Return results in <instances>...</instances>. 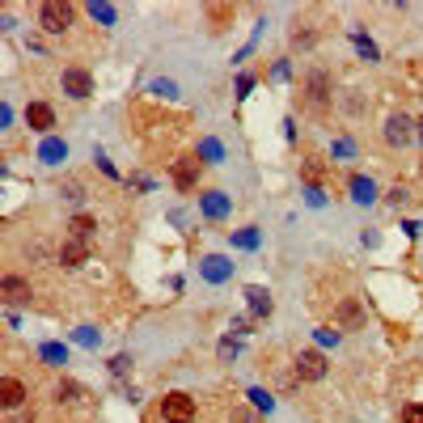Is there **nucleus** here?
I'll list each match as a JSON object with an SVG mask.
<instances>
[{"label": "nucleus", "instance_id": "nucleus-1", "mask_svg": "<svg viewBox=\"0 0 423 423\" xmlns=\"http://www.w3.org/2000/svg\"><path fill=\"white\" fill-rule=\"evenodd\" d=\"M301 93H305V106H309L313 114H326L330 102H335V81H330V72H326V68H309Z\"/></svg>", "mask_w": 423, "mask_h": 423}, {"label": "nucleus", "instance_id": "nucleus-2", "mask_svg": "<svg viewBox=\"0 0 423 423\" xmlns=\"http://www.w3.org/2000/svg\"><path fill=\"white\" fill-rule=\"evenodd\" d=\"M72 17H77V9L64 5V0H47V5H38V26L47 34H64L72 26Z\"/></svg>", "mask_w": 423, "mask_h": 423}, {"label": "nucleus", "instance_id": "nucleus-3", "mask_svg": "<svg viewBox=\"0 0 423 423\" xmlns=\"http://www.w3.org/2000/svg\"><path fill=\"white\" fill-rule=\"evenodd\" d=\"M195 415H199V407H195L191 394L173 389V394L161 398V419H165V423H195Z\"/></svg>", "mask_w": 423, "mask_h": 423}, {"label": "nucleus", "instance_id": "nucleus-4", "mask_svg": "<svg viewBox=\"0 0 423 423\" xmlns=\"http://www.w3.org/2000/svg\"><path fill=\"white\" fill-rule=\"evenodd\" d=\"M292 372H296V381H322V377H326V356L313 352V347H305V352L292 356Z\"/></svg>", "mask_w": 423, "mask_h": 423}, {"label": "nucleus", "instance_id": "nucleus-5", "mask_svg": "<svg viewBox=\"0 0 423 423\" xmlns=\"http://www.w3.org/2000/svg\"><path fill=\"white\" fill-rule=\"evenodd\" d=\"M335 330H364V305L356 301V296H339V305H335Z\"/></svg>", "mask_w": 423, "mask_h": 423}, {"label": "nucleus", "instance_id": "nucleus-6", "mask_svg": "<svg viewBox=\"0 0 423 423\" xmlns=\"http://www.w3.org/2000/svg\"><path fill=\"white\" fill-rule=\"evenodd\" d=\"M199 169H204V161L199 157H178L169 165V178H173V186L178 191H195L199 186Z\"/></svg>", "mask_w": 423, "mask_h": 423}, {"label": "nucleus", "instance_id": "nucleus-7", "mask_svg": "<svg viewBox=\"0 0 423 423\" xmlns=\"http://www.w3.org/2000/svg\"><path fill=\"white\" fill-rule=\"evenodd\" d=\"M60 85H64V93H68V97H77V102H85V97L93 93V77H89L85 68H64Z\"/></svg>", "mask_w": 423, "mask_h": 423}, {"label": "nucleus", "instance_id": "nucleus-8", "mask_svg": "<svg viewBox=\"0 0 423 423\" xmlns=\"http://www.w3.org/2000/svg\"><path fill=\"white\" fill-rule=\"evenodd\" d=\"M26 398H30L26 381L13 377V372H5V381H0V402H5V411H17L21 402H26Z\"/></svg>", "mask_w": 423, "mask_h": 423}, {"label": "nucleus", "instance_id": "nucleus-9", "mask_svg": "<svg viewBox=\"0 0 423 423\" xmlns=\"http://www.w3.org/2000/svg\"><path fill=\"white\" fill-rule=\"evenodd\" d=\"M199 271H204V280H208V284H225V280L233 276V263H229V258H220V254H208L204 263H199Z\"/></svg>", "mask_w": 423, "mask_h": 423}, {"label": "nucleus", "instance_id": "nucleus-10", "mask_svg": "<svg viewBox=\"0 0 423 423\" xmlns=\"http://www.w3.org/2000/svg\"><path fill=\"white\" fill-rule=\"evenodd\" d=\"M60 263H64V267H81V263H89V241L64 237V245H60Z\"/></svg>", "mask_w": 423, "mask_h": 423}, {"label": "nucleus", "instance_id": "nucleus-11", "mask_svg": "<svg viewBox=\"0 0 423 423\" xmlns=\"http://www.w3.org/2000/svg\"><path fill=\"white\" fill-rule=\"evenodd\" d=\"M26 123H30L34 132H51L56 128V110L47 106V102H30L26 106Z\"/></svg>", "mask_w": 423, "mask_h": 423}, {"label": "nucleus", "instance_id": "nucleus-12", "mask_svg": "<svg viewBox=\"0 0 423 423\" xmlns=\"http://www.w3.org/2000/svg\"><path fill=\"white\" fill-rule=\"evenodd\" d=\"M199 208H204L208 220H225L229 216V195L225 191H208L204 199H199Z\"/></svg>", "mask_w": 423, "mask_h": 423}, {"label": "nucleus", "instance_id": "nucleus-13", "mask_svg": "<svg viewBox=\"0 0 423 423\" xmlns=\"http://www.w3.org/2000/svg\"><path fill=\"white\" fill-rule=\"evenodd\" d=\"M0 292H5V301H13V305H26L30 301V284L26 280H21V276H5V280H0Z\"/></svg>", "mask_w": 423, "mask_h": 423}, {"label": "nucleus", "instance_id": "nucleus-14", "mask_svg": "<svg viewBox=\"0 0 423 423\" xmlns=\"http://www.w3.org/2000/svg\"><path fill=\"white\" fill-rule=\"evenodd\" d=\"M411 128H415V123H411L407 114H389V123H385V140H389V144H407V140L415 136Z\"/></svg>", "mask_w": 423, "mask_h": 423}, {"label": "nucleus", "instance_id": "nucleus-15", "mask_svg": "<svg viewBox=\"0 0 423 423\" xmlns=\"http://www.w3.org/2000/svg\"><path fill=\"white\" fill-rule=\"evenodd\" d=\"M347 186H352V199H356V204H372V199H377V182L364 178V173H352V182H347Z\"/></svg>", "mask_w": 423, "mask_h": 423}, {"label": "nucleus", "instance_id": "nucleus-16", "mask_svg": "<svg viewBox=\"0 0 423 423\" xmlns=\"http://www.w3.org/2000/svg\"><path fill=\"white\" fill-rule=\"evenodd\" d=\"M245 301H250V313H258V317H267L271 309H276V301H271V292L267 288H245Z\"/></svg>", "mask_w": 423, "mask_h": 423}, {"label": "nucleus", "instance_id": "nucleus-17", "mask_svg": "<svg viewBox=\"0 0 423 423\" xmlns=\"http://www.w3.org/2000/svg\"><path fill=\"white\" fill-rule=\"evenodd\" d=\"M38 360L51 364V368H60V364H68V347H64V343H43V347H38Z\"/></svg>", "mask_w": 423, "mask_h": 423}, {"label": "nucleus", "instance_id": "nucleus-18", "mask_svg": "<svg viewBox=\"0 0 423 423\" xmlns=\"http://www.w3.org/2000/svg\"><path fill=\"white\" fill-rule=\"evenodd\" d=\"M301 178L309 182V191H317V182L326 178V165H322L317 157H305V161H301Z\"/></svg>", "mask_w": 423, "mask_h": 423}, {"label": "nucleus", "instance_id": "nucleus-19", "mask_svg": "<svg viewBox=\"0 0 423 423\" xmlns=\"http://www.w3.org/2000/svg\"><path fill=\"white\" fill-rule=\"evenodd\" d=\"M93 229H97V220H93V216H72V220H68V233L77 237V241H89V237H93Z\"/></svg>", "mask_w": 423, "mask_h": 423}, {"label": "nucleus", "instance_id": "nucleus-20", "mask_svg": "<svg viewBox=\"0 0 423 423\" xmlns=\"http://www.w3.org/2000/svg\"><path fill=\"white\" fill-rule=\"evenodd\" d=\"M233 17H237V9H233V5H208V21H212V30H225Z\"/></svg>", "mask_w": 423, "mask_h": 423}, {"label": "nucleus", "instance_id": "nucleus-21", "mask_svg": "<svg viewBox=\"0 0 423 423\" xmlns=\"http://www.w3.org/2000/svg\"><path fill=\"white\" fill-rule=\"evenodd\" d=\"M313 38H317L313 21H301V17H296V21H292V43H296V47H313Z\"/></svg>", "mask_w": 423, "mask_h": 423}, {"label": "nucleus", "instance_id": "nucleus-22", "mask_svg": "<svg viewBox=\"0 0 423 423\" xmlns=\"http://www.w3.org/2000/svg\"><path fill=\"white\" fill-rule=\"evenodd\" d=\"M38 157H43L47 165H56L60 157H68V144H64V140H47V144H43V153H38Z\"/></svg>", "mask_w": 423, "mask_h": 423}, {"label": "nucleus", "instance_id": "nucleus-23", "mask_svg": "<svg viewBox=\"0 0 423 423\" xmlns=\"http://www.w3.org/2000/svg\"><path fill=\"white\" fill-rule=\"evenodd\" d=\"M199 157H204V165H216L220 157H225V148H220L216 140H199Z\"/></svg>", "mask_w": 423, "mask_h": 423}, {"label": "nucleus", "instance_id": "nucleus-24", "mask_svg": "<svg viewBox=\"0 0 423 423\" xmlns=\"http://www.w3.org/2000/svg\"><path fill=\"white\" fill-rule=\"evenodd\" d=\"M89 17L102 21V26H114V5H97V0H93V5H89Z\"/></svg>", "mask_w": 423, "mask_h": 423}, {"label": "nucleus", "instance_id": "nucleus-25", "mask_svg": "<svg viewBox=\"0 0 423 423\" xmlns=\"http://www.w3.org/2000/svg\"><path fill=\"white\" fill-rule=\"evenodd\" d=\"M233 245H241V250H258V229H241V233H233Z\"/></svg>", "mask_w": 423, "mask_h": 423}, {"label": "nucleus", "instance_id": "nucleus-26", "mask_svg": "<svg viewBox=\"0 0 423 423\" xmlns=\"http://www.w3.org/2000/svg\"><path fill=\"white\" fill-rule=\"evenodd\" d=\"M250 402L258 411H271V407H276V398H271V389H250Z\"/></svg>", "mask_w": 423, "mask_h": 423}, {"label": "nucleus", "instance_id": "nucleus-27", "mask_svg": "<svg viewBox=\"0 0 423 423\" xmlns=\"http://www.w3.org/2000/svg\"><path fill=\"white\" fill-rule=\"evenodd\" d=\"M110 372H114V377H128V372H132V356H114V360H110Z\"/></svg>", "mask_w": 423, "mask_h": 423}, {"label": "nucleus", "instance_id": "nucleus-28", "mask_svg": "<svg viewBox=\"0 0 423 423\" xmlns=\"http://www.w3.org/2000/svg\"><path fill=\"white\" fill-rule=\"evenodd\" d=\"M402 423H423V402H411V407H402Z\"/></svg>", "mask_w": 423, "mask_h": 423}, {"label": "nucleus", "instance_id": "nucleus-29", "mask_svg": "<svg viewBox=\"0 0 423 423\" xmlns=\"http://www.w3.org/2000/svg\"><path fill=\"white\" fill-rule=\"evenodd\" d=\"M153 93H161V97H178V85H173V81H153Z\"/></svg>", "mask_w": 423, "mask_h": 423}, {"label": "nucleus", "instance_id": "nucleus-30", "mask_svg": "<svg viewBox=\"0 0 423 423\" xmlns=\"http://www.w3.org/2000/svg\"><path fill=\"white\" fill-rule=\"evenodd\" d=\"M356 47H360V56H364V60H377V47H372L364 34H356Z\"/></svg>", "mask_w": 423, "mask_h": 423}, {"label": "nucleus", "instance_id": "nucleus-31", "mask_svg": "<svg viewBox=\"0 0 423 423\" xmlns=\"http://www.w3.org/2000/svg\"><path fill=\"white\" fill-rule=\"evenodd\" d=\"M77 343H81V347H97V330L81 326V330H77Z\"/></svg>", "mask_w": 423, "mask_h": 423}, {"label": "nucleus", "instance_id": "nucleus-32", "mask_svg": "<svg viewBox=\"0 0 423 423\" xmlns=\"http://www.w3.org/2000/svg\"><path fill=\"white\" fill-rule=\"evenodd\" d=\"M64 195H68V199H85V186H81L77 178H68V182H64Z\"/></svg>", "mask_w": 423, "mask_h": 423}, {"label": "nucleus", "instance_id": "nucleus-33", "mask_svg": "<svg viewBox=\"0 0 423 423\" xmlns=\"http://www.w3.org/2000/svg\"><path fill=\"white\" fill-rule=\"evenodd\" d=\"M233 356H237V339H225V343H220V360H225V364H229Z\"/></svg>", "mask_w": 423, "mask_h": 423}, {"label": "nucleus", "instance_id": "nucleus-34", "mask_svg": "<svg viewBox=\"0 0 423 423\" xmlns=\"http://www.w3.org/2000/svg\"><path fill=\"white\" fill-rule=\"evenodd\" d=\"M317 343H322V347H330V343H339V330H317Z\"/></svg>", "mask_w": 423, "mask_h": 423}, {"label": "nucleus", "instance_id": "nucleus-35", "mask_svg": "<svg viewBox=\"0 0 423 423\" xmlns=\"http://www.w3.org/2000/svg\"><path fill=\"white\" fill-rule=\"evenodd\" d=\"M389 204H407V186H394L389 191Z\"/></svg>", "mask_w": 423, "mask_h": 423}, {"label": "nucleus", "instance_id": "nucleus-36", "mask_svg": "<svg viewBox=\"0 0 423 423\" xmlns=\"http://www.w3.org/2000/svg\"><path fill=\"white\" fill-rule=\"evenodd\" d=\"M335 157H352V144H347V140H335Z\"/></svg>", "mask_w": 423, "mask_h": 423}, {"label": "nucleus", "instance_id": "nucleus-37", "mask_svg": "<svg viewBox=\"0 0 423 423\" xmlns=\"http://www.w3.org/2000/svg\"><path fill=\"white\" fill-rule=\"evenodd\" d=\"M250 89H254V77H241V81H237V93H241V97L250 93Z\"/></svg>", "mask_w": 423, "mask_h": 423}, {"label": "nucleus", "instance_id": "nucleus-38", "mask_svg": "<svg viewBox=\"0 0 423 423\" xmlns=\"http://www.w3.org/2000/svg\"><path fill=\"white\" fill-rule=\"evenodd\" d=\"M419 140H423V119H419Z\"/></svg>", "mask_w": 423, "mask_h": 423}]
</instances>
